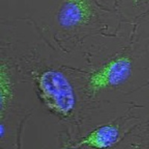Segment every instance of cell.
Listing matches in <instances>:
<instances>
[{"instance_id":"cell-1","label":"cell","mask_w":149,"mask_h":149,"mask_svg":"<svg viewBox=\"0 0 149 149\" xmlns=\"http://www.w3.org/2000/svg\"><path fill=\"white\" fill-rule=\"evenodd\" d=\"M34 82L38 98L50 113L63 119L73 116L76 109V93L63 72L47 68L37 74Z\"/></svg>"},{"instance_id":"cell-2","label":"cell","mask_w":149,"mask_h":149,"mask_svg":"<svg viewBox=\"0 0 149 149\" xmlns=\"http://www.w3.org/2000/svg\"><path fill=\"white\" fill-rule=\"evenodd\" d=\"M132 71L133 60L130 56H116L90 73L86 79V93L95 96L105 90L116 88L128 80Z\"/></svg>"},{"instance_id":"cell-3","label":"cell","mask_w":149,"mask_h":149,"mask_svg":"<svg viewBox=\"0 0 149 149\" xmlns=\"http://www.w3.org/2000/svg\"><path fill=\"white\" fill-rule=\"evenodd\" d=\"M119 128L114 124L96 127L84 137L76 146H87L95 149H106L113 146L119 138Z\"/></svg>"},{"instance_id":"cell-4","label":"cell","mask_w":149,"mask_h":149,"mask_svg":"<svg viewBox=\"0 0 149 149\" xmlns=\"http://www.w3.org/2000/svg\"><path fill=\"white\" fill-rule=\"evenodd\" d=\"M14 95V86L10 68L2 59L0 67V112L1 118L11 105Z\"/></svg>"},{"instance_id":"cell-5","label":"cell","mask_w":149,"mask_h":149,"mask_svg":"<svg viewBox=\"0 0 149 149\" xmlns=\"http://www.w3.org/2000/svg\"><path fill=\"white\" fill-rule=\"evenodd\" d=\"M123 12L139 15L149 10V0H117Z\"/></svg>"},{"instance_id":"cell-6","label":"cell","mask_w":149,"mask_h":149,"mask_svg":"<svg viewBox=\"0 0 149 149\" xmlns=\"http://www.w3.org/2000/svg\"><path fill=\"white\" fill-rule=\"evenodd\" d=\"M63 149H78V146H66Z\"/></svg>"},{"instance_id":"cell-7","label":"cell","mask_w":149,"mask_h":149,"mask_svg":"<svg viewBox=\"0 0 149 149\" xmlns=\"http://www.w3.org/2000/svg\"><path fill=\"white\" fill-rule=\"evenodd\" d=\"M148 132H149V120L148 122Z\"/></svg>"}]
</instances>
